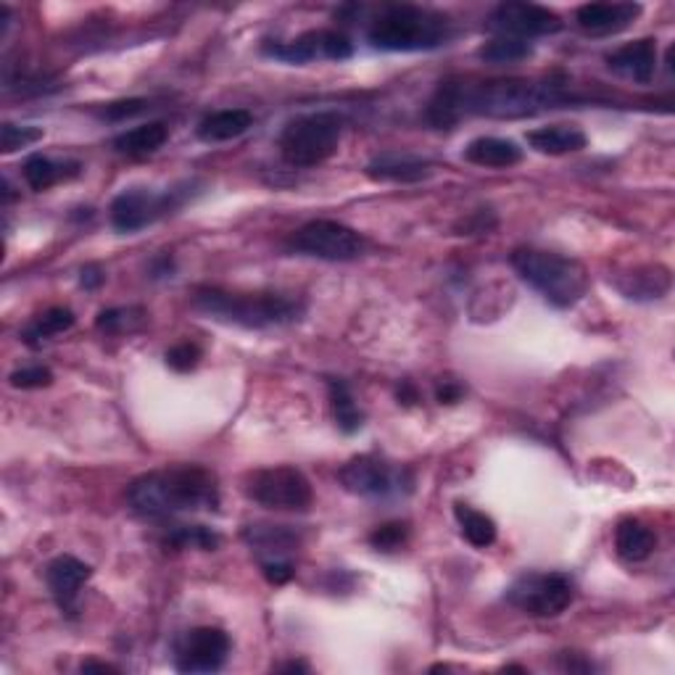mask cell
<instances>
[{
    "mask_svg": "<svg viewBox=\"0 0 675 675\" xmlns=\"http://www.w3.org/2000/svg\"><path fill=\"white\" fill-rule=\"evenodd\" d=\"M583 101L570 80H446L427 103L425 119L439 130H452L464 117L520 119Z\"/></svg>",
    "mask_w": 675,
    "mask_h": 675,
    "instance_id": "6da1fadb",
    "label": "cell"
},
{
    "mask_svg": "<svg viewBox=\"0 0 675 675\" xmlns=\"http://www.w3.org/2000/svg\"><path fill=\"white\" fill-rule=\"evenodd\" d=\"M127 504L145 520L220 510V481L203 464H172L127 485Z\"/></svg>",
    "mask_w": 675,
    "mask_h": 675,
    "instance_id": "7a4b0ae2",
    "label": "cell"
},
{
    "mask_svg": "<svg viewBox=\"0 0 675 675\" xmlns=\"http://www.w3.org/2000/svg\"><path fill=\"white\" fill-rule=\"evenodd\" d=\"M193 309L206 314L209 320L238 325L245 330L285 328L299 322L306 312V304L295 295L259 291H224V288H199L193 293Z\"/></svg>",
    "mask_w": 675,
    "mask_h": 675,
    "instance_id": "3957f363",
    "label": "cell"
},
{
    "mask_svg": "<svg viewBox=\"0 0 675 675\" xmlns=\"http://www.w3.org/2000/svg\"><path fill=\"white\" fill-rule=\"evenodd\" d=\"M454 38V19L427 6H385L372 19L367 40L375 51L422 53L449 46Z\"/></svg>",
    "mask_w": 675,
    "mask_h": 675,
    "instance_id": "277c9868",
    "label": "cell"
},
{
    "mask_svg": "<svg viewBox=\"0 0 675 675\" xmlns=\"http://www.w3.org/2000/svg\"><path fill=\"white\" fill-rule=\"evenodd\" d=\"M510 264L525 285L557 309H573L588 293V272L578 259L523 245L512 251Z\"/></svg>",
    "mask_w": 675,
    "mask_h": 675,
    "instance_id": "5b68a950",
    "label": "cell"
},
{
    "mask_svg": "<svg viewBox=\"0 0 675 675\" xmlns=\"http://www.w3.org/2000/svg\"><path fill=\"white\" fill-rule=\"evenodd\" d=\"M346 119L338 111H309L288 119L280 130L278 148L288 167L312 169L333 159L341 145Z\"/></svg>",
    "mask_w": 675,
    "mask_h": 675,
    "instance_id": "8992f818",
    "label": "cell"
},
{
    "mask_svg": "<svg viewBox=\"0 0 675 675\" xmlns=\"http://www.w3.org/2000/svg\"><path fill=\"white\" fill-rule=\"evenodd\" d=\"M201 188L199 180H182L178 185L157 190V188H127L111 201L109 216L117 232H140L151 228L164 216L178 214V211L195 199Z\"/></svg>",
    "mask_w": 675,
    "mask_h": 675,
    "instance_id": "52a82bcc",
    "label": "cell"
},
{
    "mask_svg": "<svg viewBox=\"0 0 675 675\" xmlns=\"http://www.w3.org/2000/svg\"><path fill=\"white\" fill-rule=\"evenodd\" d=\"M343 488L362 498H401L414 491V475L410 467L383 460L377 454H362L341 467Z\"/></svg>",
    "mask_w": 675,
    "mask_h": 675,
    "instance_id": "ba28073f",
    "label": "cell"
},
{
    "mask_svg": "<svg viewBox=\"0 0 675 675\" xmlns=\"http://www.w3.org/2000/svg\"><path fill=\"white\" fill-rule=\"evenodd\" d=\"M285 249L299 256L322 259V262H356L367 253V241L343 222L312 220L291 232Z\"/></svg>",
    "mask_w": 675,
    "mask_h": 675,
    "instance_id": "9c48e42d",
    "label": "cell"
},
{
    "mask_svg": "<svg viewBox=\"0 0 675 675\" xmlns=\"http://www.w3.org/2000/svg\"><path fill=\"white\" fill-rule=\"evenodd\" d=\"M243 491L253 504L270 512H293L295 515V512H309L314 502L309 477L301 470L288 467V464L256 470L245 477Z\"/></svg>",
    "mask_w": 675,
    "mask_h": 675,
    "instance_id": "30bf717a",
    "label": "cell"
},
{
    "mask_svg": "<svg viewBox=\"0 0 675 675\" xmlns=\"http://www.w3.org/2000/svg\"><path fill=\"white\" fill-rule=\"evenodd\" d=\"M504 600L531 617H557L575 600V583L565 573H523L506 588Z\"/></svg>",
    "mask_w": 675,
    "mask_h": 675,
    "instance_id": "8fae6325",
    "label": "cell"
},
{
    "mask_svg": "<svg viewBox=\"0 0 675 675\" xmlns=\"http://www.w3.org/2000/svg\"><path fill=\"white\" fill-rule=\"evenodd\" d=\"M485 30L496 32L498 38H546V34H557L565 30V21L560 13L538 3H520V0H506L498 3L485 19Z\"/></svg>",
    "mask_w": 675,
    "mask_h": 675,
    "instance_id": "7c38bea8",
    "label": "cell"
},
{
    "mask_svg": "<svg viewBox=\"0 0 675 675\" xmlns=\"http://www.w3.org/2000/svg\"><path fill=\"white\" fill-rule=\"evenodd\" d=\"M232 642L228 631L216 625H201V628L185 631L174 642V667L180 673H216L228 665Z\"/></svg>",
    "mask_w": 675,
    "mask_h": 675,
    "instance_id": "4fadbf2b",
    "label": "cell"
},
{
    "mask_svg": "<svg viewBox=\"0 0 675 675\" xmlns=\"http://www.w3.org/2000/svg\"><path fill=\"white\" fill-rule=\"evenodd\" d=\"M264 56L304 67L312 61H346L354 56V42L338 30H312L288 42H264Z\"/></svg>",
    "mask_w": 675,
    "mask_h": 675,
    "instance_id": "5bb4252c",
    "label": "cell"
},
{
    "mask_svg": "<svg viewBox=\"0 0 675 675\" xmlns=\"http://www.w3.org/2000/svg\"><path fill=\"white\" fill-rule=\"evenodd\" d=\"M90 578H93V567L84 565L72 554H61V557L48 562L46 567L48 591H51L59 609L69 617L77 615V600H80V591Z\"/></svg>",
    "mask_w": 675,
    "mask_h": 675,
    "instance_id": "9a60e30c",
    "label": "cell"
},
{
    "mask_svg": "<svg viewBox=\"0 0 675 675\" xmlns=\"http://www.w3.org/2000/svg\"><path fill=\"white\" fill-rule=\"evenodd\" d=\"M607 69L612 74H617L621 80L636 82V84H649L657 74V40L654 38H642L625 42L617 51L607 53Z\"/></svg>",
    "mask_w": 675,
    "mask_h": 675,
    "instance_id": "2e32d148",
    "label": "cell"
},
{
    "mask_svg": "<svg viewBox=\"0 0 675 675\" xmlns=\"http://www.w3.org/2000/svg\"><path fill=\"white\" fill-rule=\"evenodd\" d=\"M642 3H586L575 11V24L591 38H609L642 17Z\"/></svg>",
    "mask_w": 675,
    "mask_h": 675,
    "instance_id": "e0dca14e",
    "label": "cell"
},
{
    "mask_svg": "<svg viewBox=\"0 0 675 675\" xmlns=\"http://www.w3.org/2000/svg\"><path fill=\"white\" fill-rule=\"evenodd\" d=\"M364 174L372 182H396V185H412V182L431 180L435 174L433 161L414 157V153L389 151L380 153L364 167Z\"/></svg>",
    "mask_w": 675,
    "mask_h": 675,
    "instance_id": "ac0fdd59",
    "label": "cell"
},
{
    "mask_svg": "<svg viewBox=\"0 0 675 675\" xmlns=\"http://www.w3.org/2000/svg\"><path fill=\"white\" fill-rule=\"evenodd\" d=\"M243 541L256 552L259 562L288 560V554L295 552L301 544V536L288 525H266L253 523L243 527Z\"/></svg>",
    "mask_w": 675,
    "mask_h": 675,
    "instance_id": "d6986e66",
    "label": "cell"
},
{
    "mask_svg": "<svg viewBox=\"0 0 675 675\" xmlns=\"http://www.w3.org/2000/svg\"><path fill=\"white\" fill-rule=\"evenodd\" d=\"M82 174V164L74 159H53L46 153H32L30 159L21 164V178L30 185L34 193L51 190L59 182H69Z\"/></svg>",
    "mask_w": 675,
    "mask_h": 675,
    "instance_id": "ffe728a7",
    "label": "cell"
},
{
    "mask_svg": "<svg viewBox=\"0 0 675 675\" xmlns=\"http://www.w3.org/2000/svg\"><path fill=\"white\" fill-rule=\"evenodd\" d=\"M617 291L631 301H654L663 299L671 291V270L663 264H649V266H636L628 274L617 278Z\"/></svg>",
    "mask_w": 675,
    "mask_h": 675,
    "instance_id": "44dd1931",
    "label": "cell"
},
{
    "mask_svg": "<svg viewBox=\"0 0 675 675\" xmlns=\"http://www.w3.org/2000/svg\"><path fill=\"white\" fill-rule=\"evenodd\" d=\"M464 161L485 169H510L523 161V148L506 138H475L464 148Z\"/></svg>",
    "mask_w": 675,
    "mask_h": 675,
    "instance_id": "7402d4cb",
    "label": "cell"
},
{
    "mask_svg": "<svg viewBox=\"0 0 675 675\" xmlns=\"http://www.w3.org/2000/svg\"><path fill=\"white\" fill-rule=\"evenodd\" d=\"M525 140L533 151L544 153V157H567V153H578L588 145V138L573 124L538 127V130L527 132Z\"/></svg>",
    "mask_w": 675,
    "mask_h": 675,
    "instance_id": "603a6c76",
    "label": "cell"
},
{
    "mask_svg": "<svg viewBox=\"0 0 675 675\" xmlns=\"http://www.w3.org/2000/svg\"><path fill=\"white\" fill-rule=\"evenodd\" d=\"M253 127V114L249 109H222L206 114L195 127V135L203 143H228L245 135Z\"/></svg>",
    "mask_w": 675,
    "mask_h": 675,
    "instance_id": "cb8c5ba5",
    "label": "cell"
},
{
    "mask_svg": "<svg viewBox=\"0 0 675 675\" xmlns=\"http://www.w3.org/2000/svg\"><path fill=\"white\" fill-rule=\"evenodd\" d=\"M167 140H169V127L164 122H148L132 127V130L122 132V135H117L111 140V145H114V151L122 153V157L145 159L161 151Z\"/></svg>",
    "mask_w": 675,
    "mask_h": 675,
    "instance_id": "d4e9b609",
    "label": "cell"
},
{
    "mask_svg": "<svg viewBox=\"0 0 675 675\" xmlns=\"http://www.w3.org/2000/svg\"><path fill=\"white\" fill-rule=\"evenodd\" d=\"M657 536L642 520L625 517L615 527V548L625 562H644L654 554Z\"/></svg>",
    "mask_w": 675,
    "mask_h": 675,
    "instance_id": "484cf974",
    "label": "cell"
},
{
    "mask_svg": "<svg viewBox=\"0 0 675 675\" xmlns=\"http://www.w3.org/2000/svg\"><path fill=\"white\" fill-rule=\"evenodd\" d=\"M77 316L69 306H51L46 312L34 316L32 322H27V328L21 330V341L30 349L46 346L48 341H53L56 335L69 333L74 328Z\"/></svg>",
    "mask_w": 675,
    "mask_h": 675,
    "instance_id": "4316f807",
    "label": "cell"
},
{
    "mask_svg": "<svg viewBox=\"0 0 675 675\" xmlns=\"http://www.w3.org/2000/svg\"><path fill=\"white\" fill-rule=\"evenodd\" d=\"M328 393H330V406H333V417L338 431L354 435L362 431L364 425V412L359 410L354 393H351L346 380H338V377H328Z\"/></svg>",
    "mask_w": 675,
    "mask_h": 675,
    "instance_id": "83f0119b",
    "label": "cell"
},
{
    "mask_svg": "<svg viewBox=\"0 0 675 675\" xmlns=\"http://www.w3.org/2000/svg\"><path fill=\"white\" fill-rule=\"evenodd\" d=\"M454 515H456V523H460L462 536L470 546H475V548L494 546V541L498 536V527L494 523V517H488L485 512H477L470 504H462V502L454 504Z\"/></svg>",
    "mask_w": 675,
    "mask_h": 675,
    "instance_id": "f1b7e54d",
    "label": "cell"
},
{
    "mask_svg": "<svg viewBox=\"0 0 675 675\" xmlns=\"http://www.w3.org/2000/svg\"><path fill=\"white\" fill-rule=\"evenodd\" d=\"M222 536L206 525H178L167 533L164 548L169 552H185V548H199V552H214L220 548Z\"/></svg>",
    "mask_w": 675,
    "mask_h": 675,
    "instance_id": "f546056e",
    "label": "cell"
},
{
    "mask_svg": "<svg viewBox=\"0 0 675 675\" xmlns=\"http://www.w3.org/2000/svg\"><path fill=\"white\" fill-rule=\"evenodd\" d=\"M527 56H533V42L517 38H494L477 48V59L483 63H494V67L525 61Z\"/></svg>",
    "mask_w": 675,
    "mask_h": 675,
    "instance_id": "4dcf8cb0",
    "label": "cell"
},
{
    "mask_svg": "<svg viewBox=\"0 0 675 675\" xmlns=\"http://www.w3.org/2000/svg\"><path fill=\"white\" fill-rule=\"evenodd\" d=\"M143 322H145V312L140 306H111L103 309V312L95 316V328L109 335L132 333V330H138Z\"/></svg>",
    "mask_w": 675,
    "mask_h": 675,
    "instance_id": "1f68e13d",
    "label": "cell"
},
{
    "mask_svg": "<svg viewBox=\"0 0 675 675\" xmlns=\"http://www.w3.org/2000/svg\"><path fill=\"white\" fill-rule=\"evenodd\" d=\"M406 541H410V525L401 523V520H396V523L377 525L375 531L370 533V546L377 548V552H383V554L399 552Z\"/></svg>",
    "mask_w": 675,
    "mask_h": 675,
    "instance_id": "d6a6232c",
    "label": "cell"
},
{
    "mask_svg": "<svg viewBox=\"0 0 675 675\" xmlns=\"http://www.w3.org/2000/svg\"><path fill=\"white\" fill-rule=\"evenodd\" d=\"M42 140L40 127H24V124H13L3 122V130H0V151L13 153L21 151V148H30Z\"/></svg>",
    "mask_w": 675,
    "mask_h": 675,
    "instance_id": "836d02e7",
    "label": "cell"
},
{
    "mask_svg": "<svg viewBox=\"0 0 675 675\" xmlns=\"http://www.w3.org/2000/svg\"><path fill=\"white\" fill-rule=\"evenodd\" d=\"M151 109V101L148 98H124V101H111L105 103L98 117L105 119V122H124V119L143 114V111Z\"/></svg>",
    "mask_w": 675,
    "mask_h": 675,
    "instance_id": "e575fe53",
    "label": "cell"
},
{
    "mask_svg": "<svg viewBox=\"0 0 675 675\" xmlns=\"http://www.w3.org/2000/svg\"><path fill=\"white\" fill-rule=\"evenodd\" d=\"M9 383L13 385V389H21V391L48 389V385L53 383V372L48 367H42V364H32V367H21L17 372H11Z\"/></svg>",
    "mask_w": 675,
    "mask_h": 675,
    "instance_id": "d590c367",
    "label": "cell"
},
{
    "mask_svg": "<svg viewBox=\"0 0 675 675\" xmlns=\"http://www.w3.org/2000/svg\"><path fill=\"white\" fill-rule=\"evenodd\" d=\"M167 367L174 370V372H190L199 367L201 362V349L195 346V343L190 341H182L178 343V346H172L167 351Z\"/></svg>",
    "mask_w": 675,
    "mask_h": 675,
    "instance_id": "8d00e7d4",
    "label": "cell"
},
{
    "mask_svg": "<svg viewBox=\"0 0 675 675\" xmlns=\"http://www.w3.org/2000/svg\"><path fill=\"white\" fill-rule=\"evenodd\" d=\"M262 573L272 586H283V583L293 578L295 567L291 560H272V562H262Z\"/></svg>",
    "mask_w": 675,
    "mask_h": 675,
    "instance_id": "74e56055",
    "label": "cell"
},
{
    "mask_svg": "<svg viewBox=\"0 0 675 675\" xmlns=\"http://www.w3.org/2000/svg\"><path fill=\"white\" fill-rule=\"evenodd\" d=\"M464 389L460 383H454V380H443L439 383V389H435V399H439V404H456V401L462 399Z\"/></svg>",
    "mask_w": 675,
    "mask_h": 675,
    "instance_id": "f35d334b",
    "label": "cell"
},
{
    "mask_svg": "<svg viewBox=\"0 0 675 675\" xmlns=\"http://www.w3.org/2000/svg\"><path fill=\"white\" fill-rule=\"evenodd\" d=\"M103 280H105V272H103L98 264L82 266L80 283H82L84 291H95V288H101V285H103Z\"/></svg>",
    "mask_w": 675,
    "mask_h": 675,
    "instance_id": "ab89813d",
    "label": "cell"
},
{
    "mask_svg": "<svg viewBox=\"0 0 675 675\" xmlns=\"http://www.w3.org/2000/svg\"><path fill=\"white\" fill-rule=\"evenodd\" d=\"M148 270H151V278H153V280L172 278V274H174V259H172V253H159V256L153 259V262H151V266H148Z\"/></svg>",
    "mask_w": 675,
    "mask_h": 675,
    "instance_id": "60d3db41",
    "label": "cell"
},
{
    "mask_svg": "<svg viewBox=\"0 0 675 675\" xmlns=\"http://www.w3.org/2000/svg\"><path fill=\"white\" fill-rule=\"evenodd\" d=\"M396 399H399V404H404V406L417 404L420 393H417V389H414L412 380H401L399 389H396Z\"/></svg>",
    "mask_w": 675,
    "mask_h": 675,
    "instance_id": "b9f144b4",
    "label": "cell"
},
{
    "mask_svg": "<svg viewBox=\"0 0 675 675\" xmlns=\"http://www.w3.org/2000/svg\"><path fill=\"white\" fill-rule=\"evenodd\" d=\"M565 654V663H562V667H565V671H594V665L591 663H578V659L575 657H570V652H562Z\"/></svg>",
    "mask_w": 675,
    "mask_h": 675,
    "instance_id": "7bdbcfd3",
    "label": "cell"
},
{
    "mask_svg": "<svg viewBox=\"0 0 675 675\" xmlns=\"http://www.w3.org/2000/svg\"><path fill=\"white\" fill-rule=\"evenodd\" d=\"M90 671L117 673V667H114V665H109V663H93V659H88V663H82V673H90Z\"/></svg>",
    "mask_w": 675,
    "mask_h": 675,
    "instance_id": "ee69618b",
    "label": "cell"
},
{
    "mask_svg": "<svg viewBox=\"0 0 675 675\" xmlns=\"http://www.w3.org/2000/svg\"><path fill=\"white\" fill-rule=\"evenodd\" d=\"M278 671H285V673H293V671H309V667L304 665V663H285V665H280Z\"/></svg>",
    "mask_w": 675,
    "mask_h": 675,
    "instance_id": "f6af8a7d",
    "label": "cell"
}]
</instances>
